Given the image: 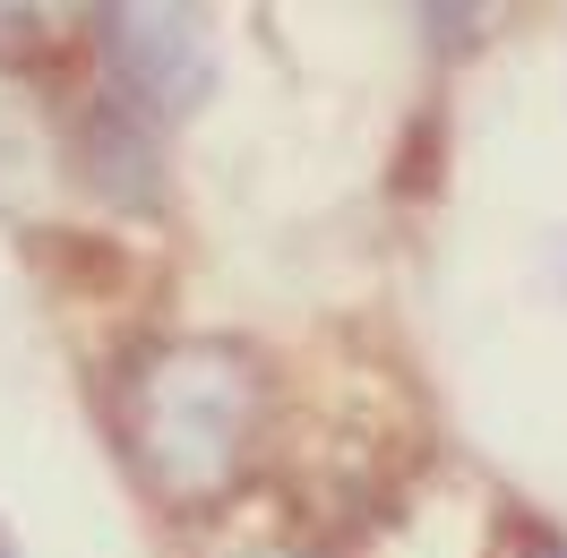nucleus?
Segmentation results:
<instances>
[{
    "instance_id": "f03ea898",
    "label": "nucleus",
    "mask_w": 567,
    "mask_h": 558,
    "mask_svg": "<svg viewBox=\"0 0 567 558\" xmlns=\"http://www.w3.org/2000/svg\"><path fill=\"white\" fill-rule=\"evenodd\" d=\"M104 52H112V78H121V104L130 112H189L207 95V35L189 9H104Z\"/></svg>"
},
{
    "instance_id": "f257e3e1",
    "label": "nucleus",
    "mask_w": 567,
    "mask_h": 558,
    "mask_svg": "<svg viewBox=\"0 0 567 558\" xmlns=\"http://www.w3.org/2000/svg\"><path fill=\"white\" fill-rule=\"evenodd\" d=\"M249 386L224 370V352H181L146 379V455L181 473V482H215L233 464V430H241Z\"/></svg>"
},
{
    "instance_id": "20e7f679",
    "label": "nucleus",
    "mask_w": 567,
    "mask_h": 558,
    "mask_svg": "<svg viewBox=\"0 0 567 558\" xmlns=\"http://www.w3.org/2000/svg\"><path fill=\"white\" fill-rule=\"evenodd\" d=\"M542 558H567V550H542Z\"/></svg>"
},
{
    "instance_id": "7ed1b4c3",
    "label": "nucleus",
    "mask_w": 567,
    "mask_h": 558,
    "mask_svg": "<svg viewBox=\"0 0 567 558\" xmlns=\"http://www.w3.org/2000/svg\"><path fill=\"white\" fill-rule=\"evenodd\" d=\"M86 155H95L112 198H155V146H146L138 112L121 104V95H104V104L86 112Z\"/></svg>"
}]
</instances>
